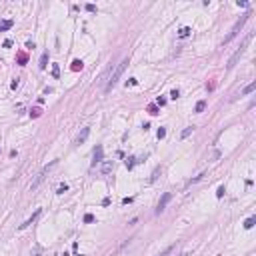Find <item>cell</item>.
<instances>
[{
	"label": "cell",
	"instance_id": "obj_18",
	"mask_svg": "<svg viewBox=\"0 0 256 256\" xmlns=\"http://www.w3.org/2000/svg\"><path fill=\"white\" fill-rule=\"evenodd\" d=\"M192 132H194V126H188V128H184V130H182V134H180V138H188V136L192 134Z\"/></svg>",
	"mask_w": 256,
	"mask_h": 256
},
{
	"label": "cell",
	"instance_id": "obj_19",
	"mask_svg": "<svg viewBox=\"0 0 256 256\" xmlns=\"http://www.w3.org/2000/svg\"><path fill=\"white\" fill-rule=\"evenodd\" d=\"M254 90H256V82H250L248 86L242 90V94H250V92H254Z\"/></svg>",
	"mask_w": 256,
	"mask_h": 256
},
{
	"label": "cell",
	"instance_id": "obj_33",
	"mask_svg": "<svg viewBox=\"0 0 256 256\" xmlns=\"http://www.w3.org/2000/svg\"><path fill=\"white\" fill-rule=\"evenodd\" d=\"M178 96H180V92H178V90H172V92H170V98H172V100H176Z\"/></svg>",
	"mask_w": 256,
	"mask_h": 256
},
{
	"label": "cell",
	"instance_id": "obj_34",
	"mask_svg": "<svg viewBox=\"0 0 256 256\" xmlns=\"http://www.w3.org/2000/svg\"><path fill=\"white\" fill-rule=\"evenodd\" d=\"M84 8H86L88 12H96V6H94V4H86Z\"/></svg>",
	"mask_w": 256,
	"mask_h": 256
},
{
	"label": "cell",
	"instance_id": "obj_6",
	"mask_svg": "<svg viewBox=\"0 0 256 256\" xmlns=\"http://www.w3.org/2000/svg\"><path fill=\"white\" fill-rule=\"evenodd\" d=\"M104 160V148H102L100 144L94 148V160H92V166H96V164H100V162Z\"/></svg>",
	"mask_w": 256,
	"mask_h": 256
},
{
	"label": "cell",
	"instance_id": "obj_14",
	"mask_svg": "<svg viewBox=\"0 0 256 256\" xmlns=\"http://www.w3.org/2000/svg\"><path fill=\"white\" fill-rule=\"evenodd\" d=\"M136 162H138V160H136L134 156H128L124 164H126V168H128V170H132V168H134V164H136Z\"/></svg>",
	"mask_w": 256,
	"mask_h": 256
},
{
	"label": "cell",
	"instance_id": "obj_7",
	"mask_svg": "<svg viewBox=\"0 0 256 256\" xmlns=\"http://www.w3.org/2000/svg\"><path fill=\"white\" fill-rule=\"evenodd\" d=\"M40 212H42V210L38 208V210H36V212H34V214H32V216H30V218H28V220H26V222H22L20 226H18V230H24V228H28V226H30V224H32L34 220H36V218L40 216Z\"/></svg>",
	"mask_w": 256,
	"mask_h": 256
},
{
	"label": "cell",
	"instance_id": "obj_12",
	"mask_svg": "<svg viewBox=\"0 0 256 256\" xmlns=\"http://www.w3.org/2000/svg\"><path fill=\"white\" fill-rule=\"evenodd\" d=\"M204 108H206V100H198L194 106V112L196 114H200V112H204Z\"/></svg>",
	"mask_w": 256,
	"mask_h": 256
},
{
	"label": "cell",
	"instance_id": "obj_27",
	"mask_svg": "<svg viewBox=\"0 0 256 256\" xmlns=\"http://www.w3.org/2000/svg\"><path fill=\"white\" fill-rule=\"evenodd\" d=\"M18 86H20V78H14V80H12V84H10V88H12V90H16Z\"/></svg>",
	"mask_w": 256,
	"mask_h": 256
},
{
	"label": "cell",
	"instance_id": "obj_15",
	"mask_svg": "<svg viewBox=\"0 0 256 256\" xmlns=\"http://www.w3.org/2000/svg\"><path fill=\"white\" fill-rule=\"evenodd\" d=\"M256 224V216H250V218H246V222H244V228L246 230H250L252 226Z\"/></svg>",
	"mask_w": 256,
	"mask_h": 256
},
{
	"label": "cell",
	"instance_id": "obj_11",
	"mask_svg": "<svg viewBox=\"0 0 256 256\" xmlns=\"http://www.w3.org/2000/svg\"><path fill=\"white\" fill-rule=\"evenodd\" d=\"M112 166H114V164H112V160H106V162H102L100 170H102V172H104V174H108V172L112 170Z\"/></svg>",
	"mask_w": 256,
	"mask_h": 256
},
{
	"label": "cell",
	"instance_id": "obj_39",
	"mask_svg": "<svg viewBox=\"0 0 256 256\" xmlns=\"http://www.w3.org/2000/svg\"><path fill=\"white\" fill-rule=\"evenodd\" d=\"M180 256H188V254H180Z\"/></svg>",
	"mask_w": 256,
	"mask_h": 256
},
{
	"label": "cell",
	"instance_id": "obj_38",
	"mask_svg": "<svg viewBox=\"0 0 256 256\" xmlns=\"http://www.w3.org/2000/svg\"><path fill=\"white\" fill-rule=\"evenodd\" d=\"M128 84H130V86H136V84H138V80H136V78H130V82H128Z\"/></svg>",
	"mask_w": 256,
	"mask_h": 256
},
{
	"label": "cell",
	"instance_id": "obj_1",
	"mask_svg": "<svg viewBox=\"0 0 256 256\" xmlns=\"http://www.w3.org/2000/svg\"><path fill=\"white\" fill-rule=\"evenodd\" d=\"M126 66H128V58H122V62H120V64H118V66L114 68V72H112V76H110V80L106 82V88H104L106 92H110V90H112V88H114L116 84H118L120 76L124 74V70H126Z\"/></svg>",
	"mask_w": 256,
	"mask_h": 256
},
{
	"label": "cell",
	"instance_id": "obj_3",
	"mask_svg": "<svg viewBox=\"0 0 256 256\" xmlns=\"http://www.w3.org/2000/svg\"><path fill=\"white\" fill-rule=\"evenodd\" d=\"M56 164H58V160H52L50 164H46V166H44V168H42L40 172H38V174H36V178L32 180V184H30V190H36V188H38V186H40L42 182H44L46 174H48V172H50V170L54 168V166H56Z\"/></svg>",
	"mask_w": 256,
	"mask_h": 256
},
{
	"label": "cell",
	"instance_id": "obj_8",
	"mask_svg": "<svg viewBox=\"0 0 256 256\" xmlns=\"http://www.w3.org/2000/svg\"><path fill=\"white\" fill-rule=\"evenodd\" d=\"M88 134H90V128H82V132L78 134V138H76V144H84L86 142V138H88Z\"/></svg>",
	"mask_w": 256,
	"mask_h": 256
},
{
	"label": "cell",
	"instance_id": "obj_4",
	"mask_svg": "<svg viewBox=\"0 0 256 256\" xmlns=\"http://www.w3.org/2000/svg\"><path fill=\"white\" fill-rule=\"evenodd\" d=\"M248 18H250V10H248V12H244L242 16H240V20H238V22L234 24V26H232V30L228 32V36L224 38V44H226V42H230V40H232V38L236 36V34H238L240 30H242V26L246 24V22H248Z\"/></svg>",
	"mask_w": 256,
	"mask_h": 256
},
{
	"label": "cell",
	"instance_id": "obj_24",
	"mask_svg": "<svg viewBox=\"0 0 256 256\" xmlns=\"http://www.w3.org/2000/svg\"><path fill=\"white\" fill-rule=\"evenodd\" d=\"M40 114H42V110H40V108H32V110H30V116H32V118H38Z\"/></svg>",
	"mask_w": 256,
	"mask_h": 256
},
{
	"label": "cell",
	"instance_id": "obj_21",
	"mask_svg": "<svg viewBox=\"0 0 256 256\" xmlns=\"http://www.w3.org/2000/svg\"><path fill=\"white\" fill-rule=\"evenodd\" d=\"M148 112H150V114H152V116L160 114V110H158V106H156V104H150V106H148Z\"/></svg>",
	"mask_w": 256,
	"mask_h": 256
},
{
	"label": "cell",
	"instance_id": "obj_36",
	"mask_svg": "<svg viewBox=\"0 0 256 256\" xmlns=\"http://www.w3.org/2000/svg\"><path fill=\"white\" fill-rule=\"evenodd\" d=\"M236 4H238V6H242V8H246V6H248V2H246V0H238Z\"/></svg>",
	"mask_w": 256,
	"mask_h": 256
},
{
	"label": "cell",
	"instance_id": "obj_10",
	"mask_svg": "<svg viewBox=\"0 0 256 256\" xmlns=\"http://www.w3.org/2000/svg\"><path fill=\"white\" fill-rule=\"evenodd\" d=\"M190 34H192V28L190 26H182L180 30H178V36H180V38H188Z\"/></svg>",
	"mask_w": 256,
	"mask_h": 256
},
{
	"label": "cell",
	"instance_id": "obj_28",
	"mask_svg": "<svg viewBox=\"0 0 256 256\" xmlns=\"http://www.w3.org/2000/svg\"><path fill=\"white\" fill-rule=\"evenodd\" d=\"M164 104H166V98L158 96V98H156V106H164Z\"/></svg>",
	"mask_w": 256,
	"mask_h": 256
},
{
	"label": "cell",
	"instance_id": "obj_5",
	"mask_svg": "<svg viewBox=\"0 0 256 256\" xmlns=\"http://www.w3.org/2000/svg\"><path fill=\"white\" fill-rule=\"evenodd\" d=\"M170 198H172V194H170V192H164V194H162L160 202H158V206H156V214H160L162 210L166 208V204L170 202Z\"/></svg>",
	"mask_w": 256,
	"mask_h": 256
},
{
	"label": "cell",
	"instance_id": "obj_35",
	"mask_svg": "<svg viewBox=\"0 0 256 256\" xmlns=\"http://www.w3.org/2000/svg\"><path fill=\"white\" fill-rule=\"evenodd\" d=\"M2 46H4V48H10V46H12V40H10V38H8V40H4V42H2Z\"/></svg>",
	"mask_w": 256,
	"mask_h": 256
},
{
	"label": "cell",
	"instance_id": "obj_25",
	"mask_svg": "<svg viewBox=\"0 0 256 256\" xmlns=\"http://www.w3.org/2000/svg\"><path fill=\"white\" fill-rule=\"evenodd\" d=\"M52 76H54V78H58V76H60V66H58V64H54V66H52Z\"/></svg>",
	"mask_w": 256,
	"mask_h": 256
},
{
	"label": "cell",
	"instance_id": "obj_17",
	"mask_svg": "<svg viewBox=\"0 0 256 256\" xmlns=\"http://www.w3.org/2000/svg\"><path fill=\"white\" fill-rule=\"evenodd\" d=\"M174 246H176V244H170V246H166V248L162 250L160 254H156V256H168V254H172V250H174Z\"/></svg>",
	"mask_w": 256,
	"mask_h": 256
},
{
	"label": "cell",
	"instance_id": "obj_26",
	"mask_svg": "<svg viewBox=\"0 0 256 256\" xmlns=\"http://www.w3.org/2000/svg\"><path fill=\"white\" fill-rule=\"evenodd\" d=\"M66 190H68V184H60V186H58V190H56V194H64Z\"/></svg>",
	"mask_w": 256,
	"mask_h": 256
},
{
	"label": "cell",
	"instance_id": "obj_31",
	"mask_svg": "<svg viewBox=\"0 0 256 256\" xmlns=\"http://www.w3.org/2000/svg\"><path fill=\"white\" fill-rule=\"evenodd\" d=\"M202 176H204V174H200V176H194L192 180H188V182H186V186H188V184H194V182H198V180H200V178H202Z\"/></svg>",
	"mask_w": 256,
	"mask_h": 256
},
{
	"label": "cell",
	"instance_id": "obj_22",
	"mask_svg": "<svg viewBox=\"0 0 256 256\" xmlns=\"http://www.w3.org/2000/svg\"><path fill=\"white\" fill-rule=\"evenodd\" d=\"M156 136H158V140H162V138L166 136V128L160 126V128H158V132H156Z\"/></svg>",
	"mask_w": 256,
	"mask_h": 256
},
{
	"label": "cell",
	"instance_id": "obj_37",
	"mask_svg": "<svg viewBox=\"0 0 256 256\" xmlns=\"http://www.w3.org/2000/svg\"><path fill=\"white\" fill-rule=\"evenodd\" d=\"M132 200H134L132 196H128V198H122V204H130V202H132Z\"/></svg>",
	"mask_w": 256,
	"mask_h": 256
},
{
	"label": "cell",
	"instance_id": "obj_13",
	"mask_svg": "<svg viewBox=\"0 0 256 256\" xmlns=\"http://www.w3.org/2000/svg\"><path fill=\"white\" fill-rule=\"evenodd\" d=\"M82 68H84V62L82 60H78V58L72 60V70H74V72H78V70H82Z\"/></svg>",
	"mask_w": 256,
	"mask_h": 256
},
{
	"label": "cell",
	"instance_id": "obj_2",
	"mask_svg": "<svg viewBox=\"0 0 256 256\" xmlns=\"http://www.w3.org/2000/svg\"><path fill=\"white\" fill-rule=\"evenodd\" d=\"M250 38H252V36H246V38H244V40H242V44H240V48H238V50H236V52L232 54V56H230L228 64H226V68H228V70H232V68H234L236 64H238V60H240V56H242V54L246 52V46H248Z\"/></svg>",
	"mask_w": 256,
	"mask_h": 256
},
{
	"label": "cell",
	"instance_id": "obj_23",
	"mask_svg": "<svg viewBox=\"0 0 256 256\" xmlns=\"http://www.w3.org/2000/svg\"><path fill=\"white\" fill-rule=\"evenodd\" d=\"M40 254H42V248L38 246V244H36V246L32 248V252H30V256H40Z\"/></svg>",
	"mask_w": 256,
	"mask_h": 256
},
{
	"label": "cell",
	"instance_id": "obj_29",
	"mask_svg": "<svg viewBox=\"0 0 256 256\" xmlns=\"http://www.w3.org/2000/svg\"><path fill=\"white\" fill-rule=\"evenodd\" d=\"M94 220H96L94 214H86V216H84V222H88V224H90V222H94Z\"/></svg>",
	"mask_w": 256,
	"mask_h": 256
},
{
	"label": "cell",
	"instance_id": "obj_9",
	"mask_svg": "<svg viewBox=\"0 0 256 256\" xmlns=\"http://www.w3.org/2000/svg\"><path fill=\"white\" fill-rule=\"evenodd\" d=\"M12 26H14V20H2L0 22V32H6V30H10Z\"/></svg>",
	"mask_w": 256,
	"mask_h": 256
},
{
	"label": "cell",
	"instance_id": "obj_16",
	"mask_svg": "<svg viewBox=\"0 0 256 256\" xmlns=\"http://www.w3.org/2000/svg\"><path fill=\"white\" fill-rule=\"evenodd\" d=\"M38 66H40L42 70H44V68L48 66V52H44V54L40 56V64H38Z\"/></svg>",
	"mask_w": 256,
	"mask_h": 256
},
{
	"label": "cell",
	"instance_id": "obj_30",
	"mask_svg": "<svg viewBox=\"0 0 256 256\" xmlns=\"http://www.w3.org/2000/svg\"><path fill=\"white\" fill-rule=\"evenodd\" d=\"M224 196V186H218V190H216V198H222Z\"/></svg>",
	"mask_w": 256,
	"mask_h": 256
},
{
	"label": "cell",
	"instance_id": "obj_20",
	"mask_svg": "<svg viewBox=\"0 0 256 256\" xmlns=\"http://www.w3.org/2000/svg\"><path fill=\"white\" fill-rule=\"evenodd\" d=\"M160 172H162V168H160V166H156V168H154V172H152V176L148 178V182H154L156 178H158V174H160Z\"/></svg>",
	"mask_w": 256,
	"mask_h": 256
},
{
	"label": "cell",
	"instance_id": "obj_32",
	"mask_svg": "<svg viewBox=\"0 0 256 256\" xmlns=\"http://www.w3.org/2000/svg\"><path fill=\"white\" fill-rule=\"evenodd\" d=\"M18 62H20V66L26 62V54H18Z\"/></svg>",
	"mask_w": 256,
	"mask_h": 256
}]
</instances>
